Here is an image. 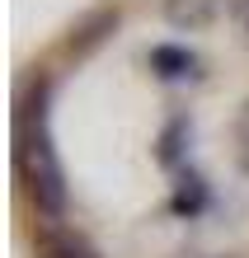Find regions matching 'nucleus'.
Returning <instances> with one entry per match:
<instances>
[{"mask_svg": "<svg viewBox=\"0 0 249 258\" xmlns=\"http://www.w3.org/2000/svg\"><path fill=\"white\" fill-rule=\"evenodd\" d=\"M14 174L47 221L66 211V174L52 150V80L38 75L19 94V113H14Z\"/></svg>", "mask_w": 249, "mask_h": 258, "instance_id": "f257e3e1", "label": "nucleus"}, {"mask_svg": "<svg viewBox=\"0 0 249 258\" xmlns=\"http://www.w3.org/2000/svg\"><path fill=\"white\" fill-rule=\"evenodd\" d=\"M118 19H122V14H118V5H113V10H94V14H85V19L71 28V38H66V52H71V56H85V52H94L99 42H104V38L118 28Z\"/></svg>", "mask_w": 249, "mask_h": 258, "instance_id": "f03ea898", "label": "nucleus"}, {"mask_svg": "<svg viewBox=\"0 0 249 258\" xmlns=\"http://www.w3.org/2000/svg\"><path fill=\"white\" fill-rule=\"evenodd\" d=\"M38 258H104V253L89 244L85 235L61 230V225H47V230L38 235Z\"/></svg>", "mask_w": 249, "mask_h": 258, "instance_id": "7ed1b4c3", "label": "nucleus"}, {"mask_svg": "<svg viewBox=\"0 0 249 258\" xmlns=\"http://www.w3.org/2000/svg\"><path fill=\"white\" fill-rule=\"evenodd\" d=\"M216 10H221V0H165V19L174 28H207L216 19Z\"/></svg>", "mask_w": 249, "mask_h": 258, "instance_id": "20e7f679", "label": "nucleus"}, {"mask_svg": "<svg viewBox=\"0 0 249 258\" xmlns=\"http://www.w3.org/2000/svg\"><path fill=\"white\" fill-rule=\"evenodd\" d=\"M151 66L160 71V80H183V75H197V56L188 47H169V42H160V47L151 52Z\"/></svg>", "mask_w": 249, "mask_h": 258, "instance_id": "39448f33", "label": "nucleus"}, {"mask_svg": "<svg viewBox=\"0 0 249 258\" xmlns=\"http://www.w3.org/2000/svg\"><path fill=\"white\" fill-rule=\"evenodd\" d=\"M240 14H244V28H249V0H240Z\"/></svg>", "mask_w": 249, "mask_h": 258, "instance_id": "423d86ee", "label": "nucleus"}]
</instances>
